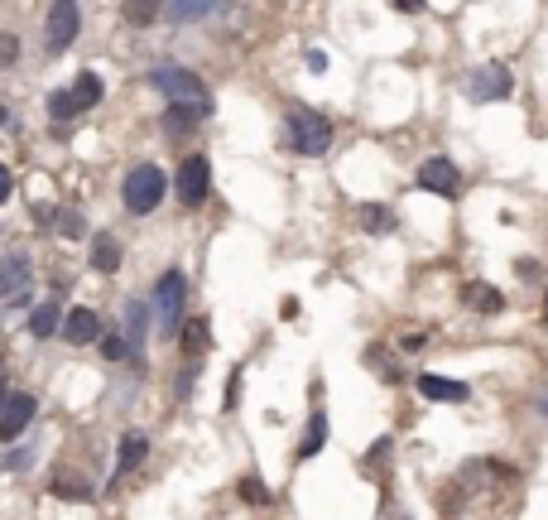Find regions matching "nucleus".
<instances>
[{
  "label": "nucleus",
  "mask_w": 548,
  "mask_h": 520,
  "mask_svg": "<svg viewBox=\"0 0 548 520\" xmlns=\"http://www.w3.org/2000/svg\"><path fill=\"white\" fill-rule=\"evenodd\" d=\"M96 347H101V357H107V362H126V357H130L126 338H116V332H111V338H101Z\"/></svg>",
  "instance_id": "nucleus-32"
},
{
  "label": "nucleus",
  "mask_w": 548,
  "mask_h": 520,
  "mask_svg": "<svg viewBox=\"0 0 548 520\" xmlns=\"http://www.w3.org/2000/svg\"><path fill=\"white\" fill-rule=\"evenodd\" d=\"M284 145L303 159H322L332 149V121L318 107H289L284 111Z\"/></svg>",
  "instance_id": "nucleus-1"
},
{
  "label": "nucleus",
  "mask_w": 548,
  "mask_h": 520,
  "mask_svg": "<svg viewBox=\"0 0 548 520\" xmlns=\"http://www.w3.org/2000/svg\"><path fill=\"white\" fill-rule=\"evenodd\" d=\"M236 395H241V366H231V376H227V395H221V405L236 410Z\"/></svg>",
  "instance_id": "nucleus-33"
},
{
  "label": "nucleus",
  "mask_w": 548,
  "mask_h": 520,
  "mask_svg": "<svg viewBox=\"0 0 548 520\" xmlns=\"http://www.w3.org/2000/svg\"><path fill=\"white\" fill-rule=\"evenodd\" d=\"M414 189L419 193H433V198H442V203H457L462 198V169H457V159H448V155H428L419 169H414Z\"/></svg>",
  "instance_id": "nucleus-5"
},
{
  "label": "nucleus",
  "mask_w": 548,
  "mask_h": 520,
  "mask_svg": "<svg viewBox=\"0 0 548 520\" xmlns=\"http://www.w3.org/2000/svg\"><path fill=\"white\" fill-rule=\"evenodd\" d=\"M462 309L482 313V318H495V313H505V294L495 290V284H486V280H467V284H462Z\"/></svg>",
  "instance_id": "nucleus-12"
},
{
  "label": "nucleus",
  "mask_w": 548,
  "mask_h": 520,
  "mask_svg": "<svg viewBox=\"0 0 548 520\" xmlns=\"http://www.w3.org/2000/svg\"><path fill=\"white\" fill-rule=\"evenodd\" d=\"M10 189H15V178H10V169H5V164H0V203L10 198Z\"/></svg>",
  "instance_id": "nucleus-38"
},
{
  "label": "nucleus",
  "mask_w": 548,
  "mask_h": 520,
  "mask_svg": "<svg viewBox=\"0 0 548 520\" xmlns=\"http://www.w3.org/2000/svg\"><path fill=\"white\" fill-rule=\"evenodd\" d=\"M63 338L73 347H87V342H101V318L92 309H73L63 318Z\"/></svg>",
  "instance_id": "nucleus-15"
},
{
  "label": "nucleus",
  "mask_w": 548,
  "mask_h": 520,
  "mask_svg": "<svg viewBox=\"0 0 548 520\" xmlns=\"http://www.w3.org/2000/svg\"><path fill=\"white\" fill-rule=\"evenodd\" d=\"M534 410H539V419H548V385H543V391L534 395Z\"/></svg>",
  "instance_id": "nucleus-39"
},
{
  "label": "nucleus",
  "mask_w": 548,
  "mask_h": 520,
  "mask_svg": "<svg viewBox=\"0 0 548 520\" xmlns=\"http://www.w3.org/2000/svg\"><path fill=\"white\" fill-rule=\"evenodd\" d=\"M390 448H395V439H375V444L366 448V458H361V477H381V473H385Z\"/></svg>",
  "instance_id": "nucleus-22"
},
{
  "label": "nucleus",
  "mask_w": 548,
  "mask_h": 520,
  "mask_svg": "<svg viewBox=\"0 0 548 520\" xmlns=\"http://www.w3.org/2000/svg\"><path fill=\"white\" fill-rule=\"evenodd\" d=\"M58 328H63V309L58 304H39L29 313V332H34V338H54Z\"/></svg>",
  "instance_id": "nucleus-21"
},
{
  "label": "nucleus",
  "mask_w": 548,
  "mask_h": 520,
  "mask_svg": "<svg viewBox=\"0 0 548 520\" xmlns=\"http://www.w3.org/2000/svg\"><path fill=\"white\" fill-rule=\"evenodd\" d=\"M48 111H54L58 126H63V121H77V116H82V107H77L73 92H54V97H48Z\"/></svg>",
  "instance_id": "nucleus-26"
},
{
  "label": "nucleus",
  "mask_w": 548,
  "mask_h": 520,
  "mask_svg": "<svg viewBox=\"0 0 548 520\" xmlns=\"http://www.w3.org/2000/svg\"><path fill=\"white\" fill-rule=\"evenodd\" d=\"M92 270H101V275L121 270V241H116V237H96L92 241Z\"/></svg>",
  "instance_id": "nucleus-20"
},
{
  "label": "nucleus",
  "mask_w": 548,
  "mask_h": 520,
  "mask_svg": "<svg viewBox=\"0 0 548 520\" xmlns=\"http://www.w3.org/2000/svg\"><path fill=\"white\" fill-rule=\"evenodd\" d=\"M423 347H428V328H419V332H404V338L395 342V352H400V357H419Z\"/></svg>",
  "instance_id": "nucleus-31"
},
{
  "label": "nucleus",
  "mask_w": 548,
  "mask_h": 520,
  "mask_svg": "<svg viewBox=\"0 0 548 520\" xmlns=\"http://www.w3.org/2000/svg\"><path fill=\"white\" fill-rule=\"evenodd\" d=\"M356 222H361V231H370V237H390L400 222H395V212H390L385 203H361L356 208Z\"/></svg>",
  "instance_id": "nucleus-17"
},
{
  "label": "nucleus",
  "mask_w": 548,
  "mask_h": 520,
  "mask_svg": "<svg viewBox=\"0 0 548 520\" xmlns=\"http://www.w3.org/2000/svg\"><path fill=\"white\" fill-rule=\"evenodd\" d=\"M361 362H366V366H370V372L381 376L385 385H400V381H404V366H400L395 342H370V347L361 352Z\"/></svg>",
  "instance_id": "nucleus-13"
},
{
  "label": "nucleus",
  "mask_w": 548,
  "mask_h": 520,
  "mask_svg": "<svg viewBox=\"0 0 548 520\" xmlns=\"http://www.w3.org/2000/svg\"><path fill=\"white\" fill-rule=\"evenodd\" d=\"M58 237H67V241L87 237V222H82L77 212H58Z\"/></svg>",
  "instance_id": "nucleus-30"
},
{
  "label": "nucleus",
  "mask_w": 548,
  "mask_h": 520,
  "mask_svg": "<svg viewBox=\"0 0 548 520\" xmlns=\"http://www.w3.org/2000/svg\"><path fill=\"white\" fill-rule=\"evenodd\" d=\"M15 54H20V44H15V35H0V63H15Z\"/></svg>",
  "instance_id": "nucleus-35"
},
{
  "label": "nucleus",
  "mask_w": 548,
  "mask_h": 520,
  "mask_svg": "<svg viewBox=\"0 0 548 520\" xmlns=\"http://www.w3.org/2000/svg\"><path fill=\"white\" fill-rule=\"evenodd\" d=\"M145 453H149V439H145V433H126V439H121V453H116V477H126V473H135V467H140L145 463Z\"/></svg>",
  "instance_id": "nucleus-18"
},
{
  "label": "nucleus",
  "mask_w": 548,
  "mask_h": 520,
  "mask_svg": "<svg viewBox=\"0 0 548 520\" xmlns=\"http://www.w3.org/2000/svg\"><path fill=\"white\" fill-rule=\"evenodd\" d=\"M202 121V116L193 111V107H168V116H164V130L168 136H188V130H193Z\"/></svg>",
  "instance_id": "nucleus-24"
},
{
  "label": "nucleus",
  "mask_w": 548,
  "mask_h": 520,
  "mask_svg": "<svg viewBox=\"0 0 548 520\" xmlns=\"http://www.w3.org/2000/svg\"><path fill=\"white\" fill-rule=\"evenodd\" d=\"M164 193H168V178H164L159 164H135V169L126 174V183H121V198H126V208L135 217L154 212L164 203Z\"/></svg>",
  "instance_id": "nucleus-3"
},
{
  "label": "nucleus",
  "mask_w": 548,
  "mask_h": 520,
  "mask_svg": "<svg viewBox=\"0 0 548 520\" xmlns=\"http://www.w3.org/2000/svg\"><path fill=\"white\" fill-rule=\"evenodd\" d=\"M236 492H241L246 506H269V501H274V496H269V486H265L260 477H255V473H250V477H241V486H236Z\"/></svg>",
  "instance_id": "nucleus-27"
},
{
  "label": "nucleus",
  "mask_w": 548,
  "mask_h": 520,
  "mask_svg": "<svg viewBox=\"0 0 548 520\" xmlns=\"http://www.w3.org/2000/svg\"><path fill=\"white\" fill-rule=\"evenodd\" d=\"M193 381H198V372H193V366H188V372L178 376V395H193Z\"/></svg>",
  "instance_id": "nucleus-37"
},
{
  "label": "nucleus",
  "mask_w": 548,
  "mask_h": 520,
  "mask_svg": "<svg viewBox=\"0 0 548 520\" xmlns=\"http://www.w3.org/2000/svg\"><path fill=\"white\" fill-rule=\"evenodd\" d=\"M174 193H178L183 208H202V203H208V193H212V164H208V155H188L178 164Z\"/></svg>",
  "instance_id": "nucleus-7"
},
{
  "label": "nucleus",
  "mask_w": 548,
  "mask_h": 520,
  "mask_svg": "<svg viewBox=\"0 0 548 520\" xmlns=\"http://www.w3.org/2000/svg\"><path fill=\"white\" fill-rule=\"evenodd\" d=\"M303 63H308L313 73H328V54H322V48H308V54H303Z\"/></svg>",
  "instance_id": "nucleus-34"
},
{
  "label": "nucleus",
  "mask_w": 548,
  "mask_h": 520,
  "mask_svg": "<svg viewBox=\"0 0 548 520\" xmlns=\"http://www.w3.org/2000/svg\"><path fill=\"white\" fill-rule=\"evenodd\" d=\"M29 419H34V395H10L5 405H0V439H20V433L29 429Z\"/></svg>",
  "instance_id": "nucleus-14"
},
{
  "label": "nucleus",
  "mask_w": 548,
  "mask_h": 520,
  "mask_svg": "<svg viewBox=\"0 0 548 520\" xmlns=\"http://www.w3.org/2000/svg\"><path fill=\"white\" fill-rule=\"evenodd\" d=\"M332 439V419L322 405H313V414H308V424H303V439H299V453H294V463H313L322 448H328Z\"/></svg>",
  "instance_id": "nucleus-11"
},
{
  "label": "nucleus",
  "mask_w": 548,
  "mask_h": 520,
  "mask_svg": "<svg viewBox=\"0 0 548 520\" xmlns=\"http://www.w3.org/2000/svg\"><path fill=\"white\" fill-rule=\"evenodd\" d=\"M279 318H299V299H284V304H279Z\"/></svg>",
  "instance_id": "nucleus-40"
},
{
  "label": "nucleus",
  "mask_w": 548,
  "mask_h": 520,
  "mask_svg": "<svg viewBox=\"0 0 548 520\" xmlns=\"http://www.w3.org/2000/svg\"><path fill=\"white\" fill-rule=\"evenodd\" d=\"M77 29H82V10L73 5V0L48 5V48H54V54H63V48L77 39Z\"/></svg>",
  "instance_id": "nucleus-10"
},
{
  "label": "nucleus",
  "mask_w": 548,
  "mask_h": 520,
  "mask_svg": "<svg viewBox=\"0 0 548 520\" xmlns=\"http://www.w3.org/2000/svg\"><path fill=\"white\" fill-rule=\"evenodd\" d=\"M121 15H126L130 25H154V20H159V15H164V10H159V5H145V0H135V5H126Z\"/></svg>",
  "instance_id": "nucleus-29"
},
{
  "label": "nucleus",
  "mask_w": 548,
  "mask_h": 520,
  "mask_svg": "<svg viewBox=\"0 0 548 520\" xmlns=\"http://www.w3.org/2000/svg\"><path fill=\"white\" fill-rule=\"evenodd\" d=\"M212 15H221V5H164V20H174V25L212 20Z\"/></svg>",
  "instance_id": "nucleus-23"
},
{
  "label": "nucleus",
  "mask_w": 548,
  "mask_h": 520,
  "mask_svg": "<svg viewBox=\"0 0 548 520\" xmlns=\"http://www.w3.org/2000/svg\"><path fill=\"white\" fill-rule=\"evenodd\" d=\"M5 121H10V116H5V107H0V126H5Z\"/></svg>",
  "instance_id": "nucleus-42"
},
{
  "label": "nucleus",
  "mask_w": 548,
  "mask_h": 520,
  "mask_svg": "<svg viewBox=\"0 0 548 520\" xmlns=\"http://www.w3.org/2000/svg\"><path fill=\"white\" fill-rule=\"evenodd\" d=\"M29 284H34L29 260L25 256H10L5 265H0V304H5V309L29 304Z\"/></svg>",
  "instance_id": "nucleus-9"
},
{
  "label": "nucleus",
  "mask_w": 548,
  "mask_h": 520,
  "mask_svg": "<svg viewBox=\"0 0 548 520\" xmlns=\"http://www.w3.org/2000/svg\"><path fill=\"white\" fill-rule=\"evenodd\" d=\"M54 492H58L63 501H92V492H87V482H82V477H73V482L58 477V482H54Z\"/></svg>",
  "instance_id": "nucleus-28"
},
{
  "label": "nucleus",
  "mask_w": 548,
  "mask_h": 520,
  "mask_svg": "<svg viewBox=\"0 0 548 520\" xmlns=\"http://www.w3.org/2000/svg\"><path fill=\"white\" fill-rule=\"evenodd\" d=\"M178 347H183V357H202V352H212V323L208 318H188V323L178 328Z\"/></svg>",
  "instance_id": "nucleus-16"
},
{
  "label": "nucleus",
  "mask_w": 548,
  "mask_h": 520,
  "mask_svg": "<svg viewBox=\"0 0 548 520\" xmlns=\"http://www.w3.org/2000/svg\"><path fill=\"white\" fill-rule=\"evenodd\" d=\"M510 92H515V73H510L505 63H476V68L467 73V97H472L476 107L505 102Z\"/></svg>",
  "instance_id": "nucleus-6"
},
{
  "label": "nucleus",
  "mask_w": 548,
  "mask_h": 520,
  "mask_svg": "<svg viewBox=\"0 0 548 520\" xmlns=\"http://www.w3.org/2000/svg\"><path fill=\"white\" fill-rule=\"evenodd\" d=\"M414 385H419L423 400H433V405H467V400H472V385L467 381L442 376V372H419Z\"/></svg>",
  "instance_id": "nucleus-8"
},
{
  "label": "nucleus",
  "mask_w": 548,
  "mask_h": 520,
  "mask_svg": "<svg viewBox=\"0 0 548 520\" xmlns=\"http://www.w3.org/2000/svg\"><path fill=\"white\" fill-rule=\"evenodd\" d=\"M515 265H520V280H539V260L524 256V260H515Z\"/></svg>",
  "instance_id": "nucleus-36"
},
{
  "label": "nucleus",
  "mask_w": 548,
  "mask_h": 520,
  "mask_svg": "<svg viewBox=\"0 0 548 520\" xmlns=\"http://www.w3.org/2000/svg\"><path fill=\"white\" fill-rule=\"evenodd\" d=\"M154 323L159 332H178L183 328V309H188V275L183 270H164L154 280Z\"/></svg>",
  "instance_id": "nucleus-4"
},
{
  "label": "nucleus",
  "mask_w": 548,
  "mask_h": 520,
  "mask_svg": "<svg viewBox=\"0 0 548 520\" xmlns=\"http://www.w3.org/2000/svg\"><path fill=\"white\" fill-rule=\"evenodd\" d=\"M73 97H77V107H82V111H92V107L101 102V77H96V73H82V77H77V87H73Z\"/></svg>",
  "instance_id": "nucleus-25"
},
{
  "label": "nucleus",
  "mask_w": 548,
  "mask_h": 520,
  "mask_svg": "<svg viewBox=\"0 0 548 520\" xmlns=\"http://www.w3.org/2000/svg\"><path fill=\"white\" fill-rule=\"evenodd\" d=\"M149 87H154V92H164V97H168V107H193L202 121L212 116V92L202 87V77H198V73H188V68L159 63V68L149 73Z\"/></svg>",
  "instance_id": "nucleus-2"
},
{
  "label": "nucleus",
  "mask_w": 548,
  "mask_h": 520,
  "mask_svg": "<svg viewBox=\"0 0 548 520\" xmlns=\"http://www.w3.org/2000/svg\"><path fill=\"white\" fill-rule=\"evenodd\" d=\"M126 328H130V338H126L130 357H140V347H145V332H149V309L140 304V299H130V304H126Z\"/></svg>",
  "instance_id": "nucleus-19"
},
{
  "label": "nucleus",
  "mask_w": 548,
  "mask_h": 520,
  "mask_svg": "<svg viewBox=\"0 0 548 520\" xmlns=\"http://www.w3.org/2000/svg\"><path fill=\"white\" fill-rule=\"evenodd\" d=\"M5 400H10V391H5V381H0V405H5Z\"/></svg>",
  "instance_id": "nucleus-41"
}]
</instances>
